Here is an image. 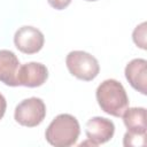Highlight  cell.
<instances>
[{"label":"cell","instance_id":"13","mask_svg":"<svg viewBox=\"0 0 147 147\" xmlns=\"http://www.w3.org/2000/svg\"><path fill=\"white\" fill-rule=\"evenodd\" d=\"M6 108H7V102H6V99L5 96L0 93V119L3 117L5 113H6Z\"/></svg>","mask_w":147,"mask_h":147},{"label":"cell","instance_id":"9","mask_svg":"<svg viewBox=\"0 0 147 147\" xmlns=\"http://www.w3.org/2000/svg\"><path fill=\"white\" fill-rule=\"evenodd\" d=\"M129 84L141 94H147V61L144 59H133L124 70Z\"/></svg>","mask_w":147,"mask_h":147},{"label":"cell","instance_id":"6","mask_svg":"<svg viewBox=\"0 0 147 147\" xmlns=\"http://www.w3.org/2000/svg\"><path fill=\"white\" fill-rule=\"evenodd\" d=\"M45 42V37L37 28L25 25L20 28L14 36V44L16 48L24 54L38 53Z\"/></svg>","mask_w":147,"mask_h":147},{"label":"cell","instance_id":"14","mask_svg":"<svg viewBox=\"0 0 147 147\" xmlns=\"http://www.w3.org/2000/svg\"><path fill=\"white\" fill-rule=\"evenodd\" d=\"M85 1H98V0H85Z\"/></svg>","mask_w":147,"mask_h":147},{"label":"cell","instance_id":"5","mask_svg":"<svg viewBox=\"0 0 147 147\" xmlns=\"http://www.w3.org/2000/svg\"><path fill=\"white\" fill-rule=\"evenodd\" d=\"M46 117V106L40 98H29L21 101L14 113L15 121L23 126L34 127Z\"/></svg>","mask_w":147,"mask_h":147},{"label":"cell","instance_id":"3","mask_svg":"<svg viewBox=\"0 0 147 147\" xmlns=\"http://www.w3.org/2000/svg\"><path fill=\"white\" fill-rule=\"evenodd\" d=\"M127 132L124 134V146H145L147 131L146 109L142 107L126 108L122 115Z\"/></svg>","mask_w":147,"mask_h":147},{"label":"cell","instance_id":"10","mask_svg":"<svg viewBox=\"0 0 147 147\" xmlns=\"http://www.w3.org/2000/svg\"><path fill=\"white\" fill-rule=\"evenodd\" d=\"M20 61L14 52L8 49L0 51V82L7 86H18L17 74Z\"/></svg>","mask_w":147,"mask_h":147},{"label":"cell","instance_id":"7","mask_svg":"<svg viewBox=\"0 0 147 147\" xmlns=\"http://www.w3.org/2000/svg\"><path fill=\"white\" fill-rule=\"evenodd\" d=\"M85 133L93 146L102 145L114 137L115 124L108 118L95 116L87 121L85 125Z\"/></svg>","mask_w":147,"mask_h":147},{"label":"cell","instance_id":"4","mask_svg":"<svg viewBox=\"0 0 147 147\" xmlns=\"http://www.w3.org/2000/svg\"><path fill=\"white\" fill-rule=\"evenodd\" d=\"M65 64L69 72L76 78L91 82L100 72L98 60L90 53L84 51H72L67 55Z\"/></svg>","mask_w":147,"mask_h":147},{"label":"cell","instance_id":"2","mask_svg":"<svg viewBox=\"0 0 147 147\" xmlns=\"http://www.w3.org/2000/svg\"><path fill=\"white\" fill-rule=\"evenodd\" d=\"M80 133L77 118L70 114L57 115L47 126L45 138L52 146L70 147L76 144Z\"/></svg>","mask_w":147,"mask_h":147},{"label":"cell","instance_id":"11","mask_svg":"<svg viewBox=\"0 0 147 147\" xmlns=\"http://www.w3.org/2000/svg\"><path fill=\"white\" fill-rule=\"evenodd\" d=\"M132 38L137 46H139L142 49H146V23L145 22L134 29L132 33Z\"/></svg>","mask_w":147,"mask_h":147},{"label":"cell","instance_id":"12","mask_svg":"<svg viewBox=\"0 0 147 147\" xmlns=\"http://www.w3.org/2000/svg\"><path fill=\"white\" fill-rule=\"evenodd\" d=\"M71 1L72 0H47L49 6L56 10H62V9L67 8L71 3Z\"/></svg>","mask_w":147,"mask_h":147},{"label":"cell","instance_id":"1","mask_svg":"<svg viewBox=\"0 0 147 147\" xmlns=\"http://www.w3.org/2000/svg\"><path fill=\"white\" fill-rule=\"evenodd\" d=\"M95 98L99 107L106 114L122 117L129 107V98L124 86L116 79H106L96 88Z\"/></svg>","mask_w":147,"mask_h":147},{"label":"cell","instance_id":"8","mask_svg":"<svg viewBox=\"0 0 147 147\" xmlns=\"http://www.w3.org/2000/svg\"><path fill=\"white\" fill-rule=\"evenodd\" d=\"M48 78V69L39 62H29L20 65L17 74L18 86L38 87L46 83Z\"/></svg>","mask_w":147,"mask_h":147}]
</instances>
